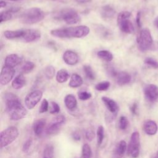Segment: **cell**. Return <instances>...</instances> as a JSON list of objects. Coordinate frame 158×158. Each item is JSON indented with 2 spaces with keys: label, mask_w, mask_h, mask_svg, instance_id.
Wrapping results in <instances>:
<instances>
[{
  "label": "cell",
  "mask_w": 158,
  "mask_h": 158,
  "mask_svg": "<svg viewBox=\"0 0 158 158\" xmlns=\"http://www.w3.org/2000/svg\"><path fill=\"white\" fill-rule=\"evenodd\" d=\"M6 110L10 119L19 120L24 118L27 114V110L22 104L19 98L11 93L4 95Z\"/></svg>",
  "instance_id": "6da1fadb"
},
{
  "label": "cell",
  "mask_w": 158,
  "mask_h": 158,
  "mask_svg": "<svg viewBox=\"0 0 158 158\" xmlns=\"http://www.w3.org/2000/svg\"><path fill=\"white\" fill-rule=\"evenodd\" d=\"M89 31L90 29L86 25H79L54 29L51 31V34L53 36L60 38H80L87 36L89 33Z\"/></svg>",
  "instance_id": "7a4b0ae2"
},
{
  "label": "cell",
  "mask_w": 158,
  "mask_h": 158,
  "mask_svg": "<svg viewBox=\"0 0 158 158\" xmlns=\"http://www.w3.org/2000/svg\"><path fill=\"white\" fill-rule=\"evenodd\" d=\"M44 18V12L38 7H31L23 11L19 16L21 23L32 25L41 22Z\"/></svg>",
  "instance_id": "3957f363"
},
{
  "label": "cell",
  "mask_w": 158,
  "mask_h": 158,
  "mask_svg": "<svg viewBox=\"0 0 158 158\" xmlns=\"http://www.w3.org/2000/svg\"><path fill=\"white\" fill-rule=\"evenodd\" d=\"M138 48L141 51L151 49L153 46V40L151 33L148 28H143L139 33L136 38Z\"/></svg>",
  "instance_id": "277c9868"
},
{
  "label": "cell",
  "mask_w": 158,
  "mask_h": 158,
  "mask_svg": "<svg viewBox=\"0 0 158 158\" xmlns=\"http://www.w3.org/2000/svg\"><path fill=\"white\" fill-rule=\"evenodd\" d=\"M59 20H64L69 25L75 24L80 21V17L77 12L72 8H65L60 10L56 17Z\"/></svg>",
  "instance_id": "5b68a950"
},
{
  "label": "cell",
  "mask_w": 158,
  "mask_h": 158,
  "mask_svg": "<svg viewBox=\"0 0 158 158\" xmlns=\"http://www.w3.org/2000/svg\"><path fill=\"white\" fill-rule=\"evenodd\" d=\"M19 136V130L15 127H9L1 132V148L6 147L10 144Z\"/></svg>",
  "instance_id": "8992f818"
},
{
  "label": "cell",
  "mask_w": 158,
  "mask_h": 158,
  "mask_svg": "<svg viewBox=\"0 0 158 158\" xmlns=\"http://www.w3.org/2000/svg\"><path fill=\"white\" fill-rule=\"evenodd\" d=\"M140 138L138 131L133 132L130 137V140L128 146L127 152L132 158H137L139 154Z\"/></svg>",
  "instance_id": "52a82bcc"
},
{
  "label": "cell",
  "mask_w": 158,
  "mask_h": 158,
  "mask_svg": "<svg viewBox=\"0 0 158 158\" xmlns=\"http://www.w3.org/2000/svg\"><path fill=\"white\" fill-rule=\"evenodd\" d=\"M65 118L62 115L55 117L47 126L46 133L49 135H53L57 133L62 125L65 123Z\"/></svg>",
  "instance_id": "ba28073f"
},
{
  "label": "cell",
  "mask_w": 158,
  "mask_h": 158,
  "mask_svg": "<svg viewBox=\"0 0 158 158\" xmlns=\"http://www.w3.org/2000/svg\"><path fill=\"white\" fill-rule=\"evenodd\" d=\"M43 93L40 90H35L28 93L25 98V104L28 109H32L40 101Z\"/></svg>",
  "instance_id": "9c48e42d"
},
{
  "label": "cell",
  "mask_w": 158,
  "mask_h": 158,
  "mask_svg": "<svg viewBox=\"0 0 158 158\" xmlns=\"http://www.w3.org/2000/svg\"><path fill=\"white\" fill-rule=\"evenodd\" d=\"M143 93L146 99L150 102H154L158 99V86L154 84H145Z\"/></svg>",
  "instance_id": "30bf717a"
},
{
  "label": "cell",
  "mask_w": 158,
  "mask_h": 158,
  "mask_svg": "<svg viewBox=\"0 0 158 158\" xmlns=\"http://www.w3.org/2000/svg\"><path fill=\"white\" fill-rule=\"evenodd\" d=\"M15 70L14 68L4 65L1 69L0 75V83L2 85H7L13 78L15 75Z\"/></svg>",
  "instance_id": "8fae6325"
},
{
  "label": "cell",
  "mask_w": 158,
  "mask_h": 158,
  "mask_svg": "<svg viewBox=\"0 0 158 158\" xmlns=\"http://www.w3.org/2000/svg\"><path fill=\"white\" fill-rule=\"evenodd\" d=\"M41 38V33L36 29H24V34L21 39L26 43L35 42Z\"/></svg>",
  "instance_id": "7c38bea8"
},
{
  "label": "cell",
  "mask_w": 158,
  "mask_h": 158,
  "mask_svg": "<svg viewBox=\"0 0 158 158\" xmlns=\"http://www.w3.org/2000/svg\"><path fill=\"white\" fill-rule=\"evenodd\" d=\"M94 30L96 33L100 37L105 40H110L113 37L112 31L106 27L98 24L94 25Z\"/></svg>",
  "instance_id": "4fadbf2b"
},
{
  "label": "cell",
  "mask_w": 158,
  "mask_h": 158,
  "mask_svg": "<svg viewBox=\"0 0 158 158\" xmlns=\"http://www.w3.org/2000/svg\"><path fill=\"white\" fill-rule=\"evenodd\" d=\"M101 100L106 107L108 111L112 115H117L119 107L117 103L114 100L106 96H102L101 98Z\"/></svg>",
  "instance_id": "5bb4252c"
},
{
  "label": "cell",
  "mask_w": 158,
  "mask_h": 158,
  "mask_svg": "<svg viewBox=\"0 0 158 158\" xmlns=\"http://www.w3.org/2000/svg\"><path fill=\"white\" fill-rule=\"evenodd\" d=\"M62 59L65 63L69 65H74L77 64L79 60L78 54L70 50H67L64 52L62 56Z\"/></svg>",
  "instance_id": "9a60e30c"
},
{
  "label": "cell",
  "mask_w": 158,
  "mask_h": 158,
  "mask_svg": "<svg viewBox=\"0 0 158 158\" xmlns=\"http://www.w3.org/2000/svg\"><path fill=\"white\" fill-rule=\"evenodd\" d=\"M22 61V58L17 54H10L6 56L4 60V65L14 68L19 65Z\"/></svg>",
  "instance_id": "2e32d148"
},
{
  "label": "cell",
  "mask_w": 158,
  "mask_h": 158,
  "mask_svg": "<svg viewBox=\"0 0 158 158\" xmlns=\"http://www.w3.org/2000/svg\"><path fill=\"white\" fill-rule=\"evenodd\" d=\"M114 78L117 85L119 86L125 85L129 83L131 80V75L128 72L124 71L118 72Z\"/></svg>",
  "instance_id": "e0dca14e"
},
{
  "label": "cell",
  "mask_w": 158,
  "mask_h": 158,
  "mask_svg": "<svg viewBox=\"0 0 158 158\" xmlns=\"http://www.w3.org/2000/svg\"><path fill=\"white\" fill-rule=\"evenodd\" d=\"M117 25L120 30L123 33L130 34L134 31V26L132 22L128 19H124L119 22H117Z\"/></svg>",
  "instance_id": "ac0fdd59"
},
{
  "label": "cell",
  "mask_w": 158,
  "mask_h": 158,
  "mask_svg": "<svg viewBox=\"0 0 158 158\" xmlns=\"http://www.w3.org/2000/svg\"><path fill=\"white\" fill-rule=\"evenodd\" d=\"M144 131L148 135H154L156 134L158 127L155 122L151 120H146L143 125Z\"/></svg>",
  "instance_id": "d6986e66"
},
{
  "label": "cell",
  "mask_w": 158,
  "mask_h": 158,
  "mask_svg": "<svg viewBox=\"0 0 158 158\" xmlns=\"http://www.w3.org/2000/svg\"><path fill=\"white\" fill-rule=\"evenodd\" d=\"M116 12L114 7L110 5H105L101 7L100 14L102 19L104 20H109L112 19Z\"/></svg>",
  "instance_id": "ffe728a7"
},
{
  "label": "cell",
  "mask_w": 158,
  "mask_h": 158,
  "mask_svg": "<svg viewBox=\"0 0 158 158\" xmlns=\"http://www.w3.org/2000/svg\"><path fill=\"white\" fill-rule=\"evenodd\" d=\"M46 125V120L44 118L36 120L33 124V130L36 136H41L43 133Z\"/></svg>",
  "instance_id": "44dd1931"
},
{
  "label": "cell",
  "mask_w": 158,
  "mask_h": 158,
  "mask_svg": "<svg viewBox=\"0 0 158 158\" xmlns=\"http://www.w3.org/2000/svg\"><path fill=\"white\" fill-rule=\"evenodd\" d=\"M24 34V29L17 30H6L4 31V36L8 40L22 39Z\"/></svg>",
  "instance_id": "7402d4cb"
},
{
  "label": "cell",
  "mask_w": 158,
  "mask_h": 158,
  "mask_svg": "<svg viewBox=\"0 0 158 158\" xmlns=\"http://www.w3.org/2000/svg\"><path fill=\"white\" fill-rule=\"evenodd\" d=\"M64 103L66 107L70 110H74L77 105V101L74 95L72 94H69L65 96L64 98Z\"/></svg>",
  "instance_id": "603a6c76"
},
{
  "label": "cell",
  "mask_w": 158,
  "mask_h": 158,
  "mask_svg": "<svg viewBox=\"0 0 158 158\" xmlns=\"http://www.w3.org/2000/svg\"><path fill=\"white\" fill-rule=\"evenodd\" d=\"M127 150V143L124 140L120 141L115 149L114 154L116 158H121Z\"/></svg>",
  "instance_id": "cb8c5ba5"
},
{
  "label": "cell",
  "mask_w": 158,
  "mask_h": 158,
  "mask_svg": "<svg viewBox=\"0 0 158 158\" xmlns=\"http://www.w3.org/2000/svg\"><path fill=\"white\" fill-rule=\"evenodd\" d=\"M26 83V80L22 74H19L12 81V86L15 89H19L23 88Z\"/></svg>",
  "instance_id": "d4e9b609"
},
{
  "label": "cell",
  "mask_w": 158,
  "mask_h": 158,
  "mask_svg": "<svg viewBox=\"0 0 158 158\" xmlns=\"http://www.w3.org/2000/svg\"><path fill=\"white\" fill-rule=\"evenodd\" d=\"M82 78L77 73H73L70 77L69 86L71 88H78L83 84Z\"/></svg>",
  "instance_id": "484cf974"
},
{
  "label": "cell",
  "mask_w": 158,
  "mask_h": 158,
  "mask_svg": "<svg viewBox=\"0 0 158 158\" xmlns=\"http://www.w3.org/2000/svg\"><path fill=\"white\" fill-rule=\"evenodd\" d=\"M69 77L70 75L68 71L65 69H62L57 72L56 78L58 83H63L68 80Z\"/></svg>",
  "instance_id": "4316f807"
},
{
  "label": "cell",
  "mask_w": 158,
  "mask_h": 158,
  "mask_svg": "<svg viewBox=\"0 0 158 158\" xmlns=\"http://www.w3.org/2000/svg\"><path fill=\"white\" fill-rule=\"evenodd\" d=\"M97 56L101 59L110 62L113 59V55L112 54L107 50H101L97 52Z\"/></svg>",
  "instance_id": "83f0119b"
},
{
  "label": "cell",
  "mask_w": 158,
  "mask_h": 158,
  "mask_svg": "<svg viewBox=\"0 0 158 158\" xmlns=\"http://www.w3.org/2000/svg\"><path fill=\"white\" fill-rule=\"evenodd\" d=\"M92 151L89 145L85 143L82 146L81 150V158H91Z\"/></svg>",
  "instance_id": "f1b7e54d"
},
{
  "label": "cell",
  "mask_w": 158,
  "mask_h": 158,
  "mask_svg": "<svg viewBox=\"0 0 158 158\" xmlns=\"http://www.w3.org/2000/svg\"><path fill=\"white\" fill-rule=\"evenodd\" d=\"M83 71L85 73L86 77L88 79H89L91 80H93L95 79V78H96L95 73L90 65H83Z\"/></svg>",
  "instance_id": "f546056e"
},
{
  "label": "cell",
  "mask_w": 158,
  "mask_h": 158,
  "mask_svg": "<svg viewBox=\"0 0 158 158\" xmlns=\"http://www.w3.org/2000/svg\"><path fill=\"white\" fill-rule=\"evenodd\" d=\"M35 68V64L31 61H26L21 67V71L23 73H28L31 72Z\"/></svg>",
  "instance_id": "4dcf8cb0"
},
{
  "label": "cell",
  "mask_w": 158,
  "mask_h": 158,
  "mask_svg": "<svg viewBox=\"0 0 158 158\" xmlns=\"http://www.w3.org/2000/svg\"><path fill=\"white\" fill-rule=\"evenodd\" d=\"M96 136H97V143L98 146H100L104 139V129L102 125H99L98 127L97 131H96Z\"/></svg>",
  "instance_id": "1f68e13d"
},
{
  "label": "cell",
  "mask_w": 158,
  "mask_h": 158,
  "mask_svg": "<svg viewBox=\"0 0 158 158\" xmlns=\"http://www.w3.org/2000/svg\"><path fill=\"white\" fill-rule=\"evenodd\" d=\"M12 14L13 13L9 9L2 12L0 15V22L2 23L3 22H6L10 20L12 17Z\"/></svg>",
  "instance_id": "d6a6232c"
},
{
  "label": "cell",
  "mask_w": 158,
  "mask_h": 158,
  "mask_svg": "<svg viewBox=\"0 0 158 158\" xmlns=\"http://www.w3.org/2000/svg\"><path fill=\"white\" fill-rule=\"evenodd\" d=\"M44 75L48 79H52L55 75V69L52 65L47 66L44 69Z\"/></svg>",
  "instance_id": "836d02e7"
},
{
  "label": "cell",
  "mask_w": 158,
  "mask_h": 158,
  "mask_svg": "<svg viewBox=\"0 0 158 158\" xmlns=\"http://www.w3.org/2000/svg\"><path fill=\"white\" fill-rule=\"evenodd\" d=\"M110 82L107 81H103L100 83H98L97 85L95 86V88L96 90L99 91H106L109 89L110 87Z\"/></svg>",
  "instance_id": "e575fe53"
},
{
  "label": "cell",
  "mask_w": 158,
  "mask_h": 158,
  "mask_svg": "<svg viewBox=\"0 0 158 158\" xmlns=\"http://www.w3.org/2000/svg\"><path fill=\"white\" fill-rule=\"evenodd\" d=\"M44 157L52 158L54 155V148L52 145H48L44 149L43 151Z\"/></svg>",
  "instance_id": "d590c367"
},
{
  "label": "cell",
  "mask_w": 158,
  "mask_h": 158,
  "mask_svg": "<svg viewBox=\"0 0 158 158\" xmlns=\"http://www.w3.org/2000/svg\"><path fill=\"white\" fill-rule=\"evenodd\" d=\"M144 62L145 64L153 69H158V62L152 57H146Z\"/></svg>",
  "instance_id": "8d00e7d4"
},
{
  "label": "cell",
  "mask_w": 158,
  "mask_h": 158,
  "mask_svg": "<svg viewBox=\"0 0 158 158\" xmlns=\"http://www.w3.org/2000/svg\"><path fill=\"white\" fill-rule=\"evenodd\" d=\"M32 146H33V140L31 139H27L23 144V146H22L23 152L26 154L30 152V150L32 148Z\"/></svg>",
  "instance_id": "74e56055"
},
{
  "label": "cell",
  "mask_w": 158,
  "mask_h": 158,
  "mask_svg": "<svg viewBox=\"0 0 158 158\" xmlns=\"http://www.w3.org/2000/svg\"><path fill=\"white\" fill-rule=\"evenodd\" d=\"M128 125V121L126 117L125 116H121L119 118L118 122V127L120 130H125Z\"/></svg>",
  "instance_id": "f35d334b"
},
{
  "label": "cell",
  "mask_w": 158,
  "mask_h": 158,
  "mask_svg": "<svg viewBox=\"0 0 158 158\" xmlns=\"http://www.w3.org/2000/svg\"><path fill=\"white\" fill-rule=\"evenodd\" d=\"M60 112V107L59 104L54 102L52 101L50 103V107H49V112L52 114H57Z\"/></svg>",
  "instance_id": "ab89813d"
},
{
  "label": "cell",
  "mask_w": 158,
  "mask_h": 158,
  "mask_svg": "<svg viewBox=\"0 0 158 158\" xmlns=\"http://www.w3.org/2000/svg\"><path fill=\"white\" fill-rule=\"evenodd\" d=\"M131 16V12L129 11H122L120 12L117 16V22H119L124 19H128Z\"/></svg>",
  "instance_id": "60d3db41"
},
{
  "label": "cell",
  "mask_w": 158,
  "mask_h": 158,
  "mask_svg": "<svg viewBox=\"0 0 158 158\" xmlns=\"http://www.w3.org/2000/svg\"><path fill=\"white\" fill-rule=\"evenodd\" d=\"M49 109V102L47 99H44L40 105V109H39V112L40 113H44L46 112Z\"/></svg>",
  "instance_id": "b9f144b4"
},
{
  "label": "cell",
  "mask_w": 158,
  "mask_h": 158,
  "mask_svg": "<svg viewBox=\"0 0 158 158\" xmlns=\"http://www.w3.org/2000/svg\"><path fill=\"white\" fill-rule=\"evenodd\" d=\"M78 98L81 101H86L91 98V94L87 91H80L78 94Z\"/></svg>",
  "instance_id": "7bdbcfd3"
},
{
  "label": "cell",
  "mask_w": 158,
  "mask_h": 158,
  "mask_svg": "<svg viewBox=\"0 0 158 158\" xmlns=\"http://www.w3.org/2000/svg\"><path fill=\"white\" fill-rule=\"evenodd\" d=\"M85 137L88 140L91 141L94 137V133L93 131L91 130H87L85 133Z\"/></svg>",
  "instance_id": "ee69618b"
},
{
  "label": "cell",
  "mask_w": 158,
  "mask_h": 158,
  "mask_svg": "<svg viewBox=\"0 0 158 158\" xmlns=\"http://www.w3.org/2000/svg\"><path fill=\"white\" fill-rule=\"evenodd\" d=\"M130 111L131 113L134 115H136L138 114V104L136 102H134L131 106H130Z\"/></svg>",
  "instance_id": "f6af8a7d"
},
{
  "label": "cell",
  "mask_w": 158,
  "mask_h": 158,
  "mask_svg": "<svg viewBox=\"0 0 158 158\" xmlns=\"http://www.w3.org/2000/svg\"><path fill=\"white\" fill-rule=\"evenodd\" d=\"M136 22L137 24V26L138 28L141 27V12H138L136 14Z\"/></svg>",
  "instance_id": "bcb514c9"
},
{
  "label": "cell",
  "mask_w": 158,
  "mask_h": 158,
  "mask_svg": "<svg viewBox=\"0 0 158 158\" xmlns=\"http://www.w3.org/2000/svg\"><path fill=\"white\" fill-rule=\"evenodd\" d=\"M72 138H73V139L75 140H77V141H78L80 139V136L78 133H73L72 134Z\"/></svg>",
  "instance_id": "7dc6e473"
},
{
  "label": "cell",
  "mask_w": 158,
  "mask_h": 158,
  "mask_svg": "<svg viewBox=\"0 0 158 158\" xmlns=\"http://www.w3.org/2000/svg\"><path fill=\"white\" fill-rule=\"evenodd\" d=\"M6 6V2L5 1H0V7L1 8L4 7Z\"/></svg>",
  "instance_id": "c3c4849f"
},
{
  "label": "cell",
  "mask_w": 158,
  "mask_h": 158,
  "mask_svg": "<svg viewBox=\"0 0 158 158\" xmlns=\"http://www.w3.org/2000/svg\"><path fill=\"white\" fill-rule=\"evenodd\" d=\"M90 0H77V1L78 2H80V3H85V2H89Z\"/></svg>",
  "instance_id": "681fc988"
},
{
  "label": "cell",
  "mask_w": 158,
  "mask_h": 158,
  "mask_svg": "<svg viewBox=\"0 0 158 158\" xmlns=\"http://www.w3.org/2000/svg\"><path fill=\"white\" fill-rule=\"evenodd\" d=\"M156 27L158 28V19L156 20Z\"/></svg>",
  "instance_id": "f907efd6"
},
{
  "label": "cell",
  "mask_w": 158,
  "mask_h": 158,
  "mask_svg": "<svg viewBox=\"0 0 158 158\" xmlns=\"http://www.w3.org/2000/svg\"><path fill=\"white\" fill-rule=\"evenodd\" d=\"M9 1H20V0H9Z\"/></svg>",
  "instance_id": "816d5d0a"
},
{
  "label": "cell",
  "mask_w": 158,
  "mask_h": 158,
  "mask_svg": "<svg viewBox=\"0 0 158 158\" xmlns=\"http://www.w3.org/2000/svg\"><path fill=\"white\" fill-rule=\"evenodd\" d=\"M154 158H158V154H157V155Z\"/></svg>",
  "instance_id": "f5cc1de1"
},
{
  "label": "cell",
  "mask_w": 158,
  "mask_h": 158,
  "mask_svg": "<svg viewBox=\"0 0 158 158\" xmlns=\"http://www.w3.org/2000/svg\"><path fill=\"white\" fill-rule=\"evenodd\" d=\"M44 158H46V157H44Z\"/></svg>",
  "instance_id": "db71d44e"
}]
</instances>
